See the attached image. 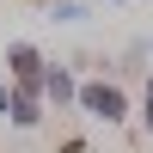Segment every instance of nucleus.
Returning a JSON list of instances; mask_svg holds the SVG:
<instances>
[{"label":"nucleus","instance_id":"7","mask_svg":"<svg viewBox=\"0 0 153 153\" xmlns=\"http://www.w3.org/2000/svg\"><path fill=\"white\" fill-rule=\"evenodd\" d=\"M0 110H12V86L6 80H0Z\"/></svg>","mask_w":153,"mask_h":153},{"label":"nucleus","instance_id":"1","mask_svg":"<svg viewBox=\"0 0 153 153\" xmlns=\"http://www.w3.org/2000/svg\"><path fill=\"white\" fill-rule=\"evenodd\" d=\"M80 117H92V123H123L129 117V98H123V86H110V80H92V86H80Z\"/></svg>","mask_w":153,"mask_h":153},{"label":"nucleus","instance_id":"8","mask_svg":"<svg viewBox=\"0 0 153 153\" xmlns=\"http://www.w3.org/2000/svg\"><path fill=\"white\" fill-rule=\"evenodd\" d=\"M147 55H153V43H147Z\"/></svg>","mask_w":153,"mask_h":153},{"label":"nucleus","instance_id":"6","mask_svg":"<svg viewBox=\"0 0 153 153\" xmlns=\"http://www.w3.org/2000/svg\"><path fill=\"white\" fill-rule=\"evenodd\" d=\"M141 117H147V129H153V74H147V104H141Z\"/></svg>","mask_w":153,"mask_h":153},{"label":"nucleus","instance_id":"5","mask_svg":"<svg viewBox=\"0 0 153 153\" xmlns=\"http://www.w3.org/2000/svg\"><path fill=\"white\" fill-rule=\"evenodd\" d=\"M49 19H55V25H74V19H86V12L74 6V0H55V6H49Z\"/></svg>","mask_w":153,"mask_h":153},{"label":"nucleus","instance_id":"4","mask_svg":"<svg viewBox=\"0 0 153 153\" xmlns=\"http://www.w3.org/2000/svg\"><path fill=\"white\" fill-rule=\"evenodd\" d=\"M12 129H37V123H43V92H19V86H12Z\"/></svg>","mask_w":153,"mask_h":153},{"label":"nucleus","instance_id":"3","mask_svg":"<svg viewBox=\"0 0 153 153\" xmlns=\"http://www.w3.org/2000/svg\"><path fill=\"white\" fill-rule=\"evenodd\" d=\"M43 104H55V110H74V104H80V80H74V68L49 61V74H43Z\"/></svg>","mask_w":153,"mask_h":153},{"label":"nucleus","instance_id":"2","mask_svg":"<svg viewBox=\"0 0 153 153\" xmlns=\"http://www.w3.org/2000/svg\"><path fill=\"white\" fill-rule=\"evenodd\" d=\"M6 68H12V86H19V92H43L49 61H43L37 43H12V49H6Z\"/></svg>","mask_w":153,"mask_h":153}]
</instances>
